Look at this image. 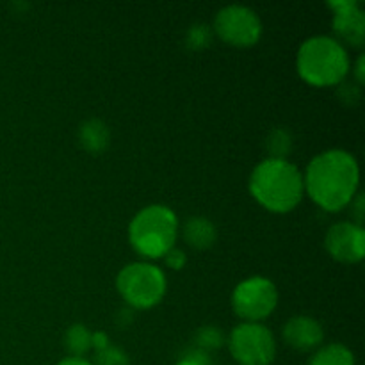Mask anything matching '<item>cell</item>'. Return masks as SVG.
I'll return each instance as SVG.
<instances>
[{
  "label": "cell",
  "mask_w": 365,
  "mask_h": 365,
  "mask_svg": "<svg viewBox=\"0 0 365 365\" xmlns=\"http://www.w3.org/2000/svg\"><path fill=\"white\" fill-rule=\"evenodd\" d=\"M132 319H134L132 310H121V312L118 314V324H120V327H127Z\"/></svg>",
  "instance_id": "cell-26"
},
{
  "label": "cell",
  "mask_w": 365,
  "mask_h": 365,
  "mask_svg": "<svg viewBox=\"0 0 365 365\" xmlns=\"http://www.w3.org/2000/svg\"><path fill=\"white\" fill-rule=\"evenodd\" d=\"M250 192L271 212H291L305 195L303 173L287 159H264L252 171Z\"/></svg>",
  "instance_id": "cell-2"
},
{
  "label": "cell",
  "mask_w": 365,
  "mask_h": 365,
  "mask_svg": "<svg viewBox=\"0 0 365 365\" xmlns=\"http://www.w3.org/2000/svg\"><path fill=\"white\" fill-rule=\"evenodd\" d=\"M109 335L106 331H95V334H91V348H95L96 351H102V349L109 348Z\"/></svg>",
  "instance_id": "cell-23"
},
{
  "label": "cell",
  "mask_w": 365,
  "mask_h": 365,
  "mask_svg": "<svg viewBox=\"0 0 365 365\" xmlns=\"http://www.w3.org/2000/svg\"><path fill=\"white\" fill-rule=\"evenodd\" d=\"M196 344L202 351H214L225 344V334L217 327H202L196 334Z\"/></svg>",
  "instance_id": "cell-17"
},
{
  "label": "cell",
  "mask_w": 365,
  "mask_h": 365,
  "mask_svg": "<svg viewBox=\"0 0 365 365\" xmlns=\"http://www.w3.org/2000/svg\"><path fill=\"white\" fill-rule=\"evenodd\" d=\"M278 289L269 278L252 277L242 280L232 292V309L246 323H259L274 312Z\"/></svg>",
  "instance_id": "cell-6"
},
{
  "label": "cell",
  "mask_w": 365,
  "mask_h": 365,
  "mask_svg": "<svg viewBox=\"0 0 365 365\" xmlns=\"http://www.w3.org/2000/svg\"><path fill=\"white\" fill-rule=\"evenodd\" d=\"M163 259H164V262H166V266L173 271L184 269L185 262H187V257H185V253L178 248H171L170 252L163 257Z\"/></svg>",
  "instance_id": "cell-21"
},
{
  "label": "cell",
  "mask_w": 365,
  "mask_h": 365,
  "mask_svg": "<svg viewBox=\"0 0 365 365\" xmlns=\"http://www.w3.org/2000/svg\"><path fill=\"white\" fill-rule=\"evenodd\" d=\"M178 235L177 214L166 205H148L139 210L128 227L130 245L146 259H163L175 248Z\"/></svg>",
  "instance_id": "cell-4"
},
{
  "label": "cell",
  "mask_w": 365,
  "mask_h": 365,
  "mask_svg": "<svg viewBox=\"0 0 365 365\" xmlns=\"http://www.w3.org/2000/svg\"><path fill=\"white\" fill-rule=\"evenodd\" d=\"M78 141H81L82 148L88 150L89 153H102L110 141L109 127L98 118L86 120L78 127Z\"/></svg>",
  "instance_id": "cell-13"
},
{
  "label": "cell",
  "mask_w": 365,
  "mask_h": 365,
  "mask_svg": "<svg viewBox=\"0 0 365 365\" xmlns=\"http://www.w3.org/2000/svg\"><path fill=\"white\" fill-rule=\"evenodd\" d=\"M184 239L191 248L209 250L216 242L217 230L212 221L207 220V217H189L184 225Z\"/></svg>",
  "instance_id": "cell-12"
},
{
  "label": "cell",
  "mask_w": 365,
  "mask_h": 365,
  "mask_svg": "<svg viewBox=\"0 0 365 365\" xmlns=\"http://www.w3.org/2000/svg\"><path fill=\"white\" fill-rule=\"evenodd\" d=\"M177 365H214V364H212V359L209 356V353L195 348V349H189V351H185L184 355L178 359Z\"/></svg>",
  "instance_id": "cell-20"
},
{
  "label": "cell",
  "mask_w": 365,
  "mask_h": 365,
  "mask_svg": "<svg viewBox=\"0 0 365 365\" xmlns=\"http://www.w3.org/2000/svg\"><path fill=\"white\" fill-rule=\"evenodd\" d=\"M328 6L334 11L331 27L337 34V41L362 46L365 39V14L360 4L355 0H331Z\"/></svg>",
  "instance_id": "cell-10"
},
{
  "label": "cell",
  "mask_w": 365,
  "mask_h": 365,
  "mask_svg": "<svg viewBox=\"0 0 365 365\" xmlns=\"http://www.w3.org/2000/svg\"><path fill=\"white\" fill-rule=\"evenodd\" d=\"M324 246L339 262H360L365 255V232L362 225L349 223V221L331 225L324 237Z\"/></svg>",
  "instance_id": "cell-9"
},
{
  "label": "cell",
  "mask_w": 365,
  "mask_h": 365,
  "mask_svg": "<svg viewBox=\"0 0 365 365\" xmlns=\"http://www.w3.org/2000/svg\"><path fill=\"white\" fill-rule=\"evenodd\" d=\"M57 365H93L89 360L86 359H81V356H68V359L61 360Z\"/></svg>",
  "instance_id": "cell-25"
},
{
  "label": "cell",
  "mask_w": 365,
  "mask_h": 365,
  "mask_svg": "<svg viewBox=\"0 0 365 365\" xmlns=\"http://www.w3.org/2000/svg\"><path fill=\"white\" fill-rule=\"evenodd\" d=\"M228 348L239 365H271L277 356L273 334L259 323H242L230 331Z\"/></svg>",
  "instance_id": "cell-7"
},
{
  "label": "cell",
  "mask_w": 365,
  "mask_h": 365,
  "mask_svg": "<svg viewBox=\"0 0 365 365\" xmlns=\"http://www.w3.org/2000/svg\"><path fill=\"white\" fill-rule=\"evenodd\" d=\"M309 365H356L355 355L344 344H328L317 349Z\"/></svg>",
  "instance_id": "cell-14"
},
{
  "label": "cell",
  "mask_w": 365,
  "mask_h": 365,
  "mask_svg": "<svg viewBox=\"0 0 365 365\" xmlns=\"http://www.w3.org/2000/svg\"><path fill=\"white\" fill-rule=\"evenodd\" d=\"M116 287L132 309L146 310L159 305L166 294V274L152 262H132L118 273Z\"/></svg>",
  "instance_id": "cell-5"
},
{
  "label": "cell",
  "mask_w": 365,
  "mask_h": 365,
  "mask_svg": "<svg viewBox=\"0 0 365 365\" xmlns=\"http://www.w3.org/2000/svg\"><path fill=\"white\" fill-rule=\"evenodd\" d=\"M266 150L269 153L267 159L285 160L292 150V135L285 128H274L266 138Z\"/></svg>",
  "instance_id": "cell-16"
},
{
  "label": "cell",
  "mask_w": 365,
  "mask_h": 365,
  "mask_svg": "<svg viewBox=\"0 0 365 365\" xmlns=\"http://www.w3.org/2000/svg\"><path fill=\"white\" fill-rule=\"evenodd\" d=\"M95 360L96 365H130L127 353L116 346H109L102 351H96Z\"/></svg>",
  "instance_id": "cell-19"
},
{
  "label": "cell",
  "mask_w": 365,
  "mask_h": 365,
  "mask_svg": "<svg viewBox=\"0 0 365 365\" xmlns=\"http://www.w3.org/2000/svg\"><path fill=\"white\" fill-rule=\"evenodd\" d=\"M360 170L346 150H327L314 157L303 173V187L316 205L337 212L353 202L359 189Z\"/></svg>",
  "instance_id": "cell-1"
},
{
  "label": "cell",
  "mask_w": 365,
  "mask_h": 365,
  "mask_svg": "<svg viewBox=\"0 0 365 365\" xmlns=\"http://www.w3.org/2000/svg\"><path fill=\"white\" fill-rule=\"evenodd\" d=\"M212 31L228 45L245 48L259 43L262 36V21L250 7L232 4L217 11Z\"/></svg>",
  "instance_id": "cell-8"
},
{
  "label": "cell",
  "mask_w": 365,
  "mask_h": 365,
  "mask_svg": "<svg viewBox=\"0 0 365 365\" xmlns=\"http://www.w3.org/2000/svg\"><path fill=\"white\" fill-rule=\"evenodd\" d=\"M64 348L71 356H81L91 349V331L84 324H73L64 335Z\"/></svg>",
  "instance_id": "cell-15"
},
{
  "label": "cell",
  "mask_w": 365,
  "mask_h": 365,
  "mask_svg": "<svg viewBox=\"0 0 365 365\" xmlns=\"http://www.w3.org/2000/svg\"><path fill=\"white\" fill-rule=\"evenodd\" d=\"M324 339L323 327L319 321L309 316H296L285 323L284 327V341L291 348L298 351H312L319 348Z\"/></svg>",
  "instance_id": "cell-11"
},
{
  "label": "cell",
  "mask_w": 365,
  "mask_h": 365,
  "mask_svg": "<svg viewBox=\"0 0 365 365\" xmlns=\"http://www.w3.org/2000/svg\"><path fill=\"white\" fill-rule=\"evenodd\" d=\"M296 68L307 84L316 88L339 86L349 71L348 50L330 36H312L299 46Z\"/></svg>",
  "instance_id": "cell-3"
},
{
  "label": "cell",
  "mask_w": 365,
  "mask_h": 365,
  "mask_svg": "<svg viewBox=\"0 0 365 365\" xmlns=\"http://www.w3.org/2000/svg\"><path fill=\"white\" fill-rule=\"evenodd\" d=\"M212 29L205 24H195L185 34V46L191 50H202L212 41Z\"/></svg>",
  "instance_id": "cell-18"
},
{
  "label": "cell",
  "mask_w": 365,
  "mask_h": 365,
  "mask_svg": "<svg viewBox=\"0 0 365 365\" xmlns=\"http://www.w3.org/2000/svg\"><path fill=\"white\" fill-rule=\"evenodd\" d=\"M339 86H341V89H339V96H341V100L351 103L360 98V86H355V84H339Z\"/></svg>",
  "instance_id": "cell-22"
},
{
  "label": "cell",
  "mask_w": 365,
  "mask_h": 365,
  "mask_svg": "<svg viewBox=\"0 0 365 365\" xmlns=\"http://www.w3.org/2000/svg\"><path fill=\"white\" fill-rule=\"evenodd\" d=\"M364 63H365V56H359V61H356V66H355V77H356V82H359V86H362L365 81Z\"/></svg>",
  "instance_id": "cell-24"
}]
</instances>
